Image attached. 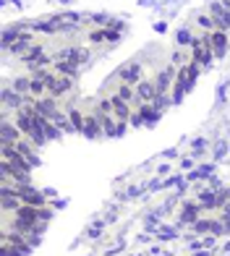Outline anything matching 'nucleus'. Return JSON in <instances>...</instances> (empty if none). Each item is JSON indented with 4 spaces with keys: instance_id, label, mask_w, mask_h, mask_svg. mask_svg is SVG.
Instances as JSON below:
<instances>
[{
    "instance_id": "f257e3e1",
    "label": "nucleus",
    "mask_w": 230,
    "mask_h": 256,
    "mask_svg": "<svg viewBox=\"0 0 230 256\" xmlns=\"http://www.w3.org/2000/svg\"><path fill=\"white\" fill-rule=\"evenodd\" d=\"M18 128L34 144H42V142H48L50 136H55V126L48 118H42V115L34 110V104H24V108L18 110Z\"/></svg>"
},
{
    "instance_id": "f03ea898",
    "label": "nucleus",
    "mask_w": 230,
    "mask_h": 256,
    "mask_svg": "<svg viewBox=\"0 0 230 256\" xmlns=\"http://www.w3.org/2000/svg\"><path fill=\"white\" fill-rule=\"evenodd\" d=\"M84 60H86V52H84L82 48H68V50H63L60 55L55 58V68H58L60 74H68V76H71Z\"/></svg>"
},
{
    "instance_id": "7ed1b4c3",
    "label": "nucleus",
    "mask_w": 230,
    "mask_h": 256,
    "mask_svg": "<svg viewBox=\"0 0 230 256\" xmlns=\"http://www.w3.org/2000/svg\"><path fill=\"white\" fill-rule=\"evenodd\" d=\"M199 68L202 66H196V63H188L186 68H178V78H176V84H172V86H176V89H172V100H176V102L183 97V92L191 89L194 78L199 76Z\"/></svg>"
},
{
    "instance_id": "20e7f679",
    "label": "nucleus",
    "mask_w": 230,
    "mask_h": 256,
    "mask_svg": "<svg viewBox=\"0 0 230 256\" xmlns=\"http://www.w3.org/2000/svg\"><path fill=\"white\" fill-rule=\"evenodd\" d=\"M40 222V209L32 206V204H21L16 209V230H32L34 225Z\"/></svg>"
},
{
    "instance_id": "39448f33",
    "label": "nucleus",
    "mask_w": 230,
    "mask_h": 256,
    "mask_svg": "<svg viewBox=\"0 0 230 256\" xmlns=\"http://www.w3.org/2000/svg\"><path fill=\"white\" fill-rule=\"evenodd\" d=\"M191 55H194V63L196 66H210L212 60V48H210V37H199L191 42Z\"/></svg>"
},
{
    "instance_id": "423d86ee",
    "label": "nucleus",
    "mask_w": 230,
    "mask_h": 256,
    "mask_svg": "<svg viewBox=\"0 0 230 256\" xmlns=\"http://www.w3.org/2000/svg\"><path fill=\"white\" fill-rule=\"evenodd\" d=\"M71 89V76L68 74H50V78H48V94L50 97H58V94H66V92Z\"/></svg>"
},
{
    "instance_id": "0eeeda50",
    "label": "nucleus",
    "mask_w": 230,
    "mask_h": 256,
    "mask_svg": "<svg viewBox=\"0 0 230 256\" xmlns=\"http://www.w3.org/2000/svg\"><path fill=\"white\" fill-rule=\"evenodd\" d=\"M110 104H112V112H115V118H118L120 123H126L131 118V108H128V102L126 100H120L118 94L115 97H110Z\"/></svg>"
},
{
    "instance_id": "6e6552de",
    "label": "nucleus",
    "mask_w": 230,
    "mask_h": 256,
    "mask_svg": "<svg viewBox=\"0 0 230 256\" xmlns=\"http://www.w3.org/2000/svg\"><path fill=\"white\" fill-rule=\"evenodd\" d=\"M210 48L214 55H222L228 50V34L225 32H212L210 34Z\"/></svg>"
},
{
    "instance_id": "1a4fd4ad",
    "label": "nucleus",
    "mask_w": 230,
    "mask_h": 256,
    "mask_svg": "<svg viewBox=\"0 0 230 256\" xmlns=\"http://www.w3.org/2000/svg\"><path fill=\"white\" fill-rule=\"evenodd\" d=\"M172 76H176V68H168V71H162V74H160V78H157V94L160 97H162L165 94V92L170 89V81H172Z\"/></svg>"
},
{
    "instance_id": "9d476101",
    "label": "nucleus",
    "mask_w": 230,
    "mask_h": 256,
    "mask_svg": "<svg viewBox=\"0 0 230 256\" xmlns=\"http://www.w3.org/2000/svg\"><path fill=\"white\" fill-rule=\"evenodd\" d=\"M139 74H142V66L131 63L128 68H123V71H120V81H123V84H131V81L139 78Z\"/></svg>"
},
{
    "instance_id": "9b49d317",
    "label": "nucleus",
    "mask_w": 230,
    "mask_h": 256,
    "mask_svg": "<svg viewBox=\"0 0 230 256\" xmlns=\"http://www.w3.org/2000/svg\"><path fill=\"white\" fill-rule=\"evenodd\" d=\"M68 120H71V126L76 128V131H82V128H84V115L82 112H78V110H71V112H68Z\"/></svg>"
},
{
    "instance_id": "f8f14e48",
    "label": "nucleus",
    "mask_w": 230,
    "mask_h": 256,
    "mask_svg": "<svg viewBox=\"0 0 230 256\" xmlns=\"http://www.w3.org/2000/svg\"><path fill=\"white\" fill-rule=\"evenodd\" d=\"M115 94H118L120 100H126V102H131V100L136 97V92H134V89H131L128 84H120V89H118V92H115Z\"/></svg>"
},
{
    "instance_id": "ddd939ff",
    "label": "nucleus",
    "mask_w": 230,
    "mask_h": 256,
    "mask_svg": "<svg viewBox=\"0 0 230 256\" xmlns=\"http://www.w3.org/2000/svg\"><path fill=\"white\" fill-rule=\"evenodd\" d=\"M188 60V52H186V48H178L176 50V55H172V66H183Z\"/></svg>"
}]
</instances>
